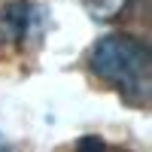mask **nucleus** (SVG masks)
<instances>
[{
  "label": "nucleus",
  "mask_w": 152,
  "mask_h": 152,
  "mask_svg": "<svg viewBox=\"0 0 152 152\" xmlns=\"http://www.w3.org/2000/svg\"><path fill=\"white\" fill-rule=\"evenodd\" d=\"M88 70L97 79L119 88L131 107H149L152 94V52L143 40L128 34L104 37L91 46Z\"/></svg>",
  "instance_id": "1"
},
{
  "label": "nucleus",
  "mask_w": 152,
  "mask_h": 152,
  "mask_svg": "<svg viewBox=\"0 0 152 152\" xmlns=\"http://www.w3.org/2000/svg\"><path fill=\"white\" fill-rule=\"evenodd\" d=\"M49 24V12L37 0H9L0 6V46L3 49H31L40 43Z\"/></svg>",
  "instance_id": "2"
}]
</instances>
